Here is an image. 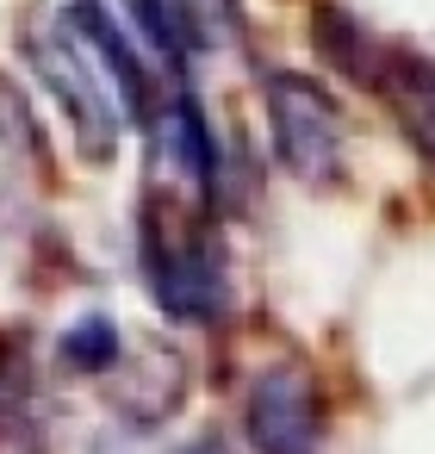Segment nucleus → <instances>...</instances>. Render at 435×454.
<instances>
[{
	"instance_id": "1a4fd4ad",
	"label": "nucleus",
	"mask_w": 435,
	"mask_h": 454,
	"mask_svg": "<svg viewBox=\"0 0 435 454\" xmlns=\"http://www.w3.org/2000/svg\"><path fill=\"white\" fill-rule=\"evenodd\" d=\"M175 454H243V448H237V442H230L224 429H199V435H187V442H181Z\"/></svg>"
},
{
	"instance_id": "f257e3e1",
	"label": "nucleus",
	"mask_w": 435,
	"mask_h": 454,
	"mask_svg": "<svg viewBox=\"0 0 435 454\" xmlns=\"http://www.w3.org/2000/svg\"><path fill=\"white\" fill-rule=\"evenodd\" d=\"M131 262H137L144 299L156 305V317L175 336H193V342L230 336V324L243 311L230 218H218L212 206H199L181 187L150 175L131 206Z\"/></svg>"
},
{
	"instance_id": "0eeeda50",
	"label": "nucleus",
	"mask_w": 435,
	"mask_h": 454,
	"mask_svg": "<svg viewBox=\"0 0 435 454\" xmlns=\"http://www.w3.org/2000/svg\"><path fill=\"white\" fill-rule=\"evenodd\" d=\"M175 13L187 26V44H193L199 69H212L218 57H243L249 38H255L249 0H175Z\"/></svg>"
},
{
	"instance_id": "423d86ee",
	"label": "nucleus",
	"mask_w": 435,
	"mask_h": 454,
	"mask_svg": "<svg viewBox=\"0 0 435 454\" xmlns=\"http://www.w3.org/2000/svg\"><path fill=\"white\" fill-rule=\"evenodd\" d=\"M131 348H137L131 330H125L106 305H88V311H75V317L50 336L44 361H50L57 380H75V386H113L119 367L131 361Z\"/></svg>"
},
{
	"instance_id": "7ed1b4c3",
	"label": "nucleus",
	"mask_w": 435,
	"mask_h": 454,
	"mask_svg": "<svg viewBox=\"0 0 435 454\" xmlns=\"http://www.w3.org/2000/svg\"><path fill=\"white\" fill-rule=\"evenodd\" d=\"M230 442L243 454H330V392L317 367L261 355L230 392Z\"/></svg>"
},
{
	"instance_id": "f03ea898",
	"label": "nucleus",
	"mask_w": 435,
	"mask_h": 454,
	"mask_svg": "<svg viewBox=\"0 0 435 454\" xmlns=\"http://www.w3.org/2000/svg\"><path fill=\"white\" fill-rule=\"evenodd\" d=\"M255 113H261V150L292 187L305 193L348 187V113L323 75L292 63L255 69Z\"/></svg>"
},
{
	"instance_id": "20e7f679",
	"label": "nucleus",
	"mask_w": 435,
	"mask_h": 454,
	"mask_svg": "<svg viewBox=\"0 0 435 454\" xmlns=\"http://www.w3.org/2000/svg\"><path fill=\"white\" fill-rule=\"evenodd\" d=\"M361 94L379 100V113L410 144V156L435 175V57L379 38V51H373V63L361 75Z\"/></svg>"
},
{
	"instance_id": "39448f33",
	"label": "nucleus",
	"mask_w": 435,
	"mask_h": 454,
	"mask_svg": "<svg viewBox=\"0 0 435 454\" xmlns=\"http://www.w3.org/2000/svg\"><path fill=\"white\" fill-rule=\"evenodd\" d=\"M57 373L32 348H0V454L57 448Z\"/></svg>"
},
{
	"instance_id": "6e6552de",
	"label": "nucleus",
	"mask_w": 435,
	"mask_h": 454,
	"mask_svg": "<svg viewBox=\"0 0 435 454\" xmlns=\"http://www.w3.org/2000/svg\"><path fill=\"white\" fill-rule=\"evenodd\" d=\"M38 137H44V131H38V106H32V94H26L13 75H0V144H7L13 156H26V162H38V156H44Z\"/></svg>"
}]
</instances>
